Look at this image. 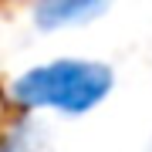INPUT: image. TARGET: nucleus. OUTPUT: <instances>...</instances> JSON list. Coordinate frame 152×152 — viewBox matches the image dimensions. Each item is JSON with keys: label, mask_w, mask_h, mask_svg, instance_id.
Returning a JSON list of instances; mask_svg holds the SVG:
<instances>
[{"label": "nucleus", "mask_w": 152, "mask_h": 152, "mask_svg": "<svg viewBox=\"0 0 152 152\" xmlns=\"http://www.w3.org/2000/svg\"><path fill=\"white\" fill-rule=\"evenodd\" d=\"M4 118H7V105L0 102V125H4Z\"/></svg>", "instance_id": "20e7f679"}, {"label": "nucleus", "mask_w": 152, "mask_h": 152, "mask_svg": "<svg viewBox=\"0 0 152 152\" xmlns=\"http://www.w3.org/2000/svg\"><path fill=\"white\" fill-rule=\"evenodd\" d=\"M108 7L102 0H44L34 7V20L41 31H61V27H78L95 17H102Z\"/></svg>", "instance_id": "f03ea898"}, {"label": "nucleus", "mask_w": 152, "mask_h": 152, "mask_svg": "<svg viewBox=\"0 0 152 152\" xmlns=\"http://www.w3.org/2000/svg\"><path fill=\"white\" fill-rule=\"evenodd\" d=\"M115 71L88 58H58L27 68L10 81V102L20 108H54L61 115H85L108 98Z\"/></svg>", "instance_id": "f257e3e1"}, {"label": "nucleus", "mask_w": 152, "mask_h": 152, "mask_svg": "<svg viewBox=\"0 0 152 152\" xmlns=\"http://www.w3.org/2000/svg\"><path fill=\"white\" fill-rule=\"evenodd\" d=\"M0 152H44V135L34 122H17L0 135Z\"/></svg>", "instance_id": "7ed1b4c3"}]
</instances>
